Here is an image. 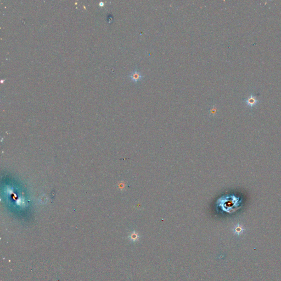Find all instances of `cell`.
I'll use <instances>...</instances> for the list:
<instances>
[{
    "instance_id": "6da1fadb",
    "label": "cell",
    "mask_w": 281,
    "mask_h": 281,
    "mask_svg": "<svg viewBox=\"0 0 281 281\" xmlns=\"http://www.w3.org/2000/svg\"><path fill=\"white\" fill-rule=\"evenodd\" d=\"M244 101L245 103L251 107H254L259 102V101L256 99L255 96L253 95H251L249 97L244 99Z\"/></svg>"
},
{
    "instance_id": "7a4b0ae2",
    "label": "cell",
    "mask_w": 281,
    "mask_h": 281,
    "mask_svg": "<svg viewBox=\"0 0 281 281\" xmlns=\"http://www.w3.org/2000/svg\"><path fill=\"white\" fill-rule=\"evenodd\" d=\"M221 203L220 204H222L223 206L222 208H224L223 209H226V211H227V209H230V208H231L234 206V203H233V200H229V199H225L222 200H220Z\"/></svg>"
},
{
    "instance_id": "3957f363",
    "label": "cell",
    "mask_w": 281,
    "mask_h": 281,
    "mask_svg": "<svg viewBox=\"0 0 281 281\" xmlns=\"http://www.w3.org/2000/svg\"><path fill=\"white\" fill-rule=\"evenodd\" d=\"M129 77L131 79V80L135 82H137L141 80V79L143 77V76L141 74V72H138L137 70H135L133 72Z\"/></svg>"
},
{
    "instance_id": "277c9868",
    "label": "cell",
    "mask_w": 281,
    "mask_h": 281,
    "mask_svg": "<svg viewBox=\"0 0 281 281\" xmlns=\"http://www.w3.org/2000/svg\"><path fill=\"white\" fill-rule=\"evenodd\" d=\"M242 227H241L240 226H237V227H236V229H235V230H236V231H237L238 232H240V231H242Z\"/></svg>"
}]
</instances>
